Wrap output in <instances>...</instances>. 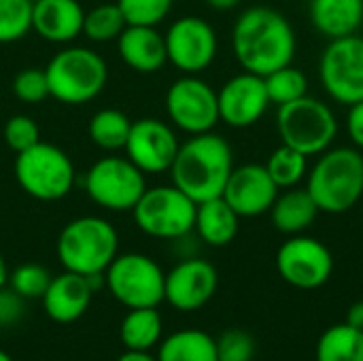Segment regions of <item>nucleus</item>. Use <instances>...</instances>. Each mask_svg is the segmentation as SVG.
<instances>
[{"label": "nucleus", "mask_w": 363, "mask_h": 361, "mask_svg": "<svg viewBox=\"0 0 363 361\" xmlns=\"http://www.w3.org/2000/svg\"><path fill=\"white\" fill-rule=\"evenodd\" d=\"M232 51L242 70L266 77L291 64L296 34L283 13L270 6H251L234 21Z\"/></svg>", "instance_id": "1"}, {"label": "nucleus", "mask_w": 363, "mask_h": 361, "mask_svg": "<svg viewBox=\"0 0 363 361\" xmlns=\"http://www.w3.org/2000/svg\"><path fill=\"white\" fill-rule=\"evenodd\" d=\"M232 170L234 155L230 143L215 132H204L189 136L179 147L168 172L172 185L200 204L223 194Z\"/></svg>", "instance_id": "2"}, {"label": "nucleus", "mask_w": 363, "mask_h": 361, "mask_svg": "<svg viewBox=\"0 0 363 361\" xmlns=\"http://www.w3.org/2000/svg\"><path fill=\"white\" fill-rule=\"evenodd\" d=\"M55 251L62 268L68 272L83 277L104 274L119 255V234L108 219L83 215L62 228Z\"/></svg>", "instance_id": "3"}, {"label": "nucleus", "mask_w": 363, "mask_h": 361, "mask_svg": "<svg viewBox=\"0 0 363 361\" xmlns=\"http://www.w3.org/2000/svg\"><path fill=\"white\" fill-rule=\"evenodd\" d=\"M306 189L319 213L351 211L363 196V155L351 147H330L308 170Z\"/></svg>", "instance_id": "4"}, {"label": "nucleus", "mask_w": 363, "mask_h": 361, "mask_svg": "<svg viewBox=\"0 0 363 361\" xmlns=\"http://www.w3.org/2000/svg\"><path fill=\"white\" fill-rule=\"evenodd\" d=\"M49 96L68 106L96 100L108 81L106 60L91 47L64 45L45 66Z\"/></svg>", "instance_id": "5"}, {"label": "nucleus", "mask_w": 363, "mask_h": 361, "mask_svg": "<svg viewBox=\"0 0 363 361\" xmlns=\"http://www.w3.org/2000/svg\"><path fill=\"white\" fill-rule=\"evenodd\" d=\"M13 172L21 191L38 202L66 198L77 181V170L68 153L43 140L15 155Z\"/></svg>", "instance_id": "6"}, {"label": "nucleus", "mask_w": 363, "mask_h": 361, "mask_svg": "<svg viewBox=\"0 0 363 361\" xmlns=\"http://www.w3.org/2000/svg\"><path fill=\"white\" fill-rule=\"evenodd\" d=\"M277 128L283 145H289L311 157L321 155L332 147L338 132V121L325 102L302 96L279 106Z\"/></svg>", "instance_id": "7"}, {"label": "nucleus", "mask_w": 363, "mask_h": 361, "mask_svg": "<svg viewBox=\"0 0 363 361\" xmlns=\"http://www.w3.org/2000/svg\"><path fill=\"white\" fill-rule=\"evenodd\" d=\"M196 202L174 185H155L147 187L132 217L136 228L160 240H179L185 238L196 223Z\"/></svg>", "instance_id": "8"}, {"label": "nucleus", "mask_w": 363, "mask_h": 361, "mask_svg": "<svg viewBox=\"0 0 363 361\" xmlns=\"http://www.w3.org/2000/svg\"><path fill=\"white\" fill-rule=\"evenodd\" d=\"M104 285L125 309H157L164 302L166 272L149 255L121 253L106 268Z\"/></svg>", "instance_id": "9"}, {"label": "nucleus", "mask_w": 363, "mask_h": 361, "mask_svg": "<svg viewBox=\"0 0 363 361\" xmlns=\"http://www.w3.org/2000/svg\"><path fill=\"white\" fill-rule=\"evenodd\" d=\"M145 177L125 155H104L89 166L83 185L96 206L111 213H132L147 189Z\"/></svg>", "instance_id": "10"}, {"label": "nucleus", "mask_w": 363, "mask_h": 361, "mask_svg": "<svg viewBox=\"0 0 363 361\" xmlns=\"http://www.w3.org/2000/svg\"><path fill=\"white\" fill-rule=\"evenodd\" d=\"M164 104L170 123L189 136L213 132L219 123L217 91L198 74L179 77L168 87Z\"/></svg>", "instance_id": "11"}, {"label": "nucleus", "mask_w": 363, "mask_h": 361, "mask_svg": "<svg viewBox=\"0 0 363 361\" xmlns=\"http://www.w3.org/2000/svg\"><path fill=\"white\" fill-rule=\"evenodd\" d=\"M319 79L328 96L340 104L363 100V38L357 34L330 40L319 62Z\"/></svg>", "instance_id": "12"}, {"label": "nucleus", "mask_w": 363, "mask_h": 361, "mask_svg": "<svg viewBox=\"0 0 363 361\" xmlns=\"http://www.w3.org/2000/svg\"><path fill=\"white\" fill-rule=\"evenodd\" d=\"M164 40L168 62L183 74H200L206 70L215 62L219 49L215 28L198 15L174 19L166 30Z\"/></svg>", "instance_id": "13"}, {"label": "nucleus", "mask_w": 363, "mask_h": 361, "mask_svg": "<svg viewBox=\"0 0 363 361\" xmlns=\"http://www.w3.org/2000/svg\"><path fill=\"white\" fill-rule=\"evenodd\" d=\"M277 270L291 287L311 291L330 281L334 257L321 240L296 234L281 245L277 253Z\"/></svg>", "instance_id": "14"}, {"label": "nucleus", "mask_w": 363, "mask_h": 361, "mask_svg": "<svg viewBox=\"0 0 363 361\" xmlns=\"http://www.w3.org/2000/svg\"><path fill=\"white\" fill-rule=\"evenodd\" d=\"M179 147L181 143L172 123L155 117H143L132 121L123 151L125 157L145 174H162L170 170Z\"/></svg>", "instance_id": "15"}, {"label": "nucleus", "mask_w": 363, "mask_h": 361, "mask_svg": "<svg viewBox=\"0 0 363 361\" xmlns=\"http://www.w3.org/2000/svg\"><path fill=\"white\" fill-rule=\"evenodd\" d=\"M217 102L219 121L236 130L255 126L270 106L264 77L247 70L221 85V89L217 91Z\"/></svg>", "instance_id": "16"}, {"label": "nucleus", "mask_w": 363, "mask_h": 361, "mask_svg": "<svg viewBox=\"0 0 363 361\" xmlns=\"http://www.w3.org/2000/svg\"><path fill=\"white\" fill-rule=\"evenodd\" d=\"M217 283L219 277L211 262L200 257H187L166 274L164 300L183 313L198 311L211 302L217 291Z\"/></svg>", "instance_id": "17"}, {"label": "nucleus", "mask_w": 363, "mask_h": 361, "mask_svg": "<svg viewBox=\"0 0 363 361\" xmlns=\"http://www.w3.org/2000/svg\"><path fill=\"white\" fill-rule=\"evenodd\" d=\"M279 196L266 164L234 166L221 198L236 211L238 217H259L268 213Z\"/></svg>", "instance_id": "18"}, {"label": "nucleus", "mask_w": 363, "mask_h": 361, "mask_svg": "<svg viewBox=\"0 0 363 361\" xmlns=\"http://www.w3.org/2000/svg\"><path fill=\"white\" fill-rule=\"evenodd\" d=\"M83 19L79 0H34L32 6V30L51 45H72L83 36Z\"/></svg>", "instance_id": "19"}, {"label": "nucleus", "mask_w": 363, "mask_h": 361, "mask_svg": "<svg viewBox=\"0 0 363 361\" xmlns=\"http://www.w3.org/2000/svg\"><path fill=\"white\" fill-rule=\"evenodd\" d=\"M94 287L83 274L64 270L53 277L47 291L43 294V309L47 317L55 323H74L85 315L91 304Z\"/></svg>", "instance_id": "20"}, {"label": "nucleus", "mask_w": 363, "mask_h": 361, "mask_svg": "<svg viewBox=\"0 0 363 361\" xmlns=\"http://www.w3.org/2000/svg\"><path fill=\"white\" fill-rule=\"evenodd\" d=\"M117 51L121 62L138 74H153L168 62L164 34L155 26H125L117 38Z\"/></svg>", "instance_id": "21"}, {"label": "nucleus", "mask_w": 363, "mask_h": 361, "mask_svg": "<svg viewBox=\"0 0 363 361\" xmlns=\"http://www.w3.org/2000/svg\"><path fill=\"white\" fill-rule=\"evenodd\" d=\"M308 15L315 30L325 38L351 36L363 23V0H311Z\"/></svg>", "instance_id": "22"}, {"label": "nucleus", "mask_w": 363, "mask_h": 361, "mask_svg": "<svg viewBox=\"0 0 363 361\" xmlns=\"http://www.w3.org/2000/svg\"><path fill=\"white\" fill-rule=\"evenodd\" d=\"M240 217L236 211L219 196L196 206V223L194 230L198 236L211 247H225L238 234Z\"/></svg>", "instance_id": "23"}, {"label": "nucleus", "mask_w": 363, "mask_h": 361, "mask_svg": "<svg viewBox=\"0 0 363 361\" xmlns=\"http://www.w3.org/2000/svg\"><path fill=\"white\" fill-rule=\"evenodd\" d=\"M317 215L319 209L313 196L308 194V189H296V187L287 189L285 194H279L270 209L272 226L279 232L291 236L308 230L315 223Z\"/></svg>", "instance_id": "24"}, {"label": "nucleus", "mask_w": 363, "mask_h": 361, "mask_svg": "<svg viewBox=\"0 0 363 361\" xmlns=\"http://www.w3.org/2000/svg\"><path fill=\"white\" fill-rule=\"evenodd\" d=\"M157 361H217V343L202 330H179L162 343Z\"/></svg>", "instance_id": "25"}, {"label": "nucleus", "mask_w": 363, "mask_h": 361, "mask_svg": "<svg viewBox=\"0 0 363 361\" xmlns=\"http://www.w3.org/2000/svg\"><path fill=\"white\" fill-rule=\"evenodd\" d=\"M119 338L128 351H149L162 338V317L157 309H130L119 326Z\"/></svg>", "instance_id": "26"}, {"label": "nucleus", "mask_w": 363, "mask_h": 361, "mask_svg": "<svg viewBox=\"0 0 363 361\" xmlns=\"http://www.w3.org/2000/svg\"><path fill=\"white\" fill-rule=\"evenodd\" d=\"M317 361H363V332L345 323L328 328L315 351Z\"/></svg>", "instance_id": "27"}, {"label": "nucleus", "mask_w": 363, "mask_h": 361, "mask_svg": "<svg viewBox=\"0 0 363 361\" xmlns=\"http://www.w3.org/2000/svg\"><path fill=\"white\" fill-rule=\"evenodd\" d=\"M130 128H132V119L119 111V109H100L91 115L89 126H87V134L89 140L106 151V153H115L119 149L125 147V140L130 136Z\"/></svg>", "instance_id": "28"}, {"label": "nucleus", "mask_w": 363, "mask_h": 361, "mask_svg": "<svg viewBox=\"0 0 363 361\" xmlns=\"http://www.w3.org/2000/svg\"><path fill=\"white\" fill-rule=\"evenodd\" d=\"M125 26H128L125 17L117 6V2H102L85 11L83 36L91 43H111L119 38Z\"/></svg>", "instance_id": "29"}, {"label": "nucleus", "mask_w": 363, "mask_h": 361, "mask_svg": "<svg viewBox=\"0 0 363 361\" xmlns=\"http://www.w3.org/2000/svg\"><path fill=\"white\" fill-rule=\"evenodd\" d=\"M266 170L279 189H291L308 174V157L289 145H281L270 153Z\"/></svg>", "instance_id": "30"}, {"label": "nucleus", "mask_w": 363, "mask_h": 361, "mask_svg": "<svg viewBox=\"0 0 363 361\" xmlns=\"http://www.w3.org/2000/svg\"><path fill=\"white\" fill-rule=\"evenodd\" d=\"M264 83H266L270 104H279V106L287 104V102H294V100L306 96V91H308L306 74L300 68L291 66V64L266 74Z\"/></svg>", "instance_id": "31"}, {"label": "nucleus", "mask_w": 363, "mask_h": 361, "mask_svg": "<svg viewBox=\"0 0 363 361\" xmlns=\"http://www.w3.org/2000/svg\"><path fill=\"white\" fill-rule=\"evenodd\" d=\"M34 0H0V45H11L32 32Z\"/></svg>", "instance_id": "32"}, {"label": "nucleus", "mask_w": 363, "mask_h": 361, "mask_svg": "<svg viewBox=\"0 0 363 361\" xmlns=\"http://www.w3.org/2000/svg\"><path fill=\"white\" fill-rule=\"evenodd\" d=\"M174 0H117L128 26H160L172 11Z\"/></svg>", "instance_id": "33"}, {"label": "nucleus", "mask_w": 363, "mask_h": 361, "mask_svg": "<svg viewBox=\"0 0 363 361\" xmlns=\"http://www.w3.org/2000/svg\"><path fill=\"white\" fill-rule=\"evenodd\" d=\"M51 279L53 277L49 274V270L45 266L30 262V264L17 266L9 274V285L23 300H32V298H43V294L47 291Z\"/></svg>", "instance_id": "34"}, {"label": "nucleus", "mask_w": 363, "mask_h": 361, "mask_svg": "<svg viewBox=\"0 0 363 361\" xmlns=\"http://www.w3.org/2000/svg\"><path fill=\"white\" fill-rule=\"evenodd\" d=\"M2 140L17 155L40 140V128L30 115L23 113L11 115L2 126Z\"/></svg>", "instance_id": "35"}, {"label": "nucleus", "mask_w": 363, "mask_h": 361, "mask_svg": "<svg viewBox=\"0 0 363 361\" xmlns=\"http://www.w3.org/2000/svg\"><path fill=\"white\" fill-rule=\"evenodd\" d=\"M13 96L23 102V104H40L43 100L49 98V83H47V74L45 68H23L15 74L13 79Z\"/></svg>", "instance_id": "36"}, {"label": "nucleus", "mask_w": 363, "mask_h": 361, "mask_svg": "<svg viewBox=\"0 0 363 361\" xmlns=\"http://www.w3.org/2000/svg\"><path fill=\"white\" fill-rule=\"evenodd\" d=\"M217 361H251L255 340L245 330H228L217 340Z\"/></svg>", "instance_id": "37"}, {"label": "nucleus", "mask_w": 363, "mask_h": 361, "mask_svg": "<svg viewBox=\"0 0 363 361\" xmlns=\"http://www.w3.org/2000/svg\"><path fill=\"white\" fill-rule=\"evenodd\" d=\"M23 315V298L13 289L0 287V326H13Z\"/></svg>", "instance_id": "38"}, {"label": "nucleus", "mask_w": 363, "mask_h": 361, "mask_svg": "<svg viewBox=\"0 0 363 361\" xmlns=\"http://www.w3.org/2000/svg\"><path fill=\"white\" fill-rule=\"evenodd\" d=\"M347 130H349V136H351L353 145L363 149V100L349 106Z\"/></svg>", "instance_id": "39"}, {"label": "nucleus", "mask_w": 363, "mask_h": 361, "mask_svg": "<svg viewBox=\"0 0 363 361\" xmlns=\"http://www.w3.org/2000/svg\"><path fill=\"white\" fill-rule=\"evenodd\" d=\"M347 323L363 332V300L355 302V304L349 309V313H347Z\"/></svg>", "instance_id": "40"}, {"label": "nucleus", "mask_w": 363, "mask_h": 361, "mask_svg": "<svg viewBox=\"0 0 363 361\" xmlns=\"http://www.w3.org/2000/svg\"><path fill=\"white\" fill-rule=\"evenodd\" d=\"M117 361H157V357L149 355V351H125Z\"/></svg>", "instance_id": "41"}, {"label": "nucleus", "mask_w": 363, "mask_h": 361, "mask_svg": "<svg viewBox=\"0 0 363 361\" xmlns=\"http://www.w3.org/2000/svg\"><path fill=\"white\" fill-rule=\"evenodd\" d=\"M211 9H215V11H230V9H234V6H238L242 0H204Z\"/></svg>", "instance_id": "42"}, {"label": "nucleus", "mask_w": 363, "mask_h": 361, "mask_svg": "<svg viewBox=\"0 0 363 361\" xmlns=\"http://www.w3.org/2000/svg\"><path fill=\"white\" fill-rule=\"evenodd\" d=\"M9 266H6V262H4V257H2V253H0V287H6L9 285Z\"/></svg>", "instance_id": "43"}, {"label": "nucleus", "mask_w": 363, "mask_h": 361, "mask_svg": "<svg viewBox=\"0 0 363 361\" xmlns=\"http://www.w3.org/2000/svg\"><path fill=\"white\" fill-rule=\"evenodd\" d=\"M0 361H13V360H11V355H9V353H4V351L0 349Z\"/></svg>", "instance_id": "44"}]
</instances>
